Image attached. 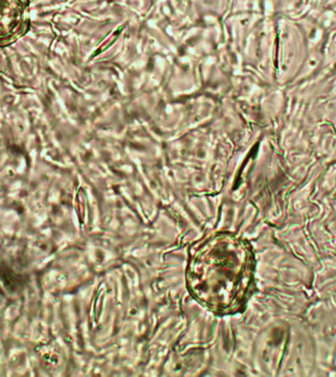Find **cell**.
Listing matches in <instances>:
<instances>
[{
    "instance_id": "cell-1",
    "label": "cell",
    "mask_w": 336,
    "mask_h": 377,
    "mask_svg": "<svg viewBox=\"0 0 336 377\" xmlns=\"http://www.w3.org/2000/svg\"><path fill=\"white\" fill-rule=\"evenodd\" d=\"M190 296L217 317L242 314L256 290L250 242L232 231L210 233L190 246L185 269Z\"/></svg>"
},
{
    "instance_id": "cell-2",
    "label": "cell",
    "mask_w": 336,
    "mask_h": 377,
    "mask_svg": "<svg viewBox=\"0 0 336 377\" xmlns=\"http://www.w3.org/2000/svg\"><path fill=\"white\" fill-rule=\"evenodd\" d=\"M29 28V0H0V47L16 42Z\"/></svg>"
}]
</instances>
